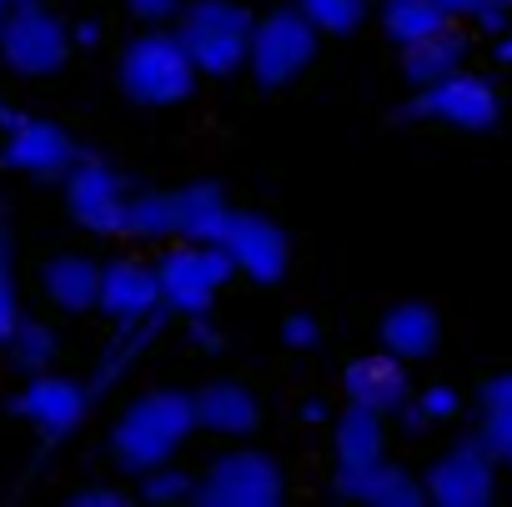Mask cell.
I'll list each match as a JSON object with an SVG mask.
<instances>
[{
  "label": "cell",
  "instance_id": "6da1fadb",
  "mask_svg": "<svg viewBox=\"0 0 512 507\" xmlns=\"http://www.w3.org/2000/svg\"><path fill=\"white\" fill-rule=\"evenodd\" d=\"M196 432V392L186 387H151L111 427V462L126 477H141L156 462H171Z\"/></svg>",
  "mask_w": 512,
  "mask_h": 507
},
{
  "label": "cell",
  "instance_id": "7a4b0ae2",
  "mask_svg": "<svg viewBox=\"0 0 512 507\" xmlns=\"http://www.w3.org/2000/svg\"><path fill=\"white\" fill-rule=\"evenodd\" d=\"M201 86V71L191 61V51L181 46L176 31L146 26L136 41H126L121 51V91L136 106H181L191 101Z\"/></svg>",
  "mask_w": 512,
  "mask_h": 507
},
{
  "label": "cell",
  "instance_id": "3957f363",
  "mask_svg": "<svg viewBox=\"0 0 512 507\" xmlns=\"http://www.w3.org/2000/svg\"><path fill=\"white\" fill-rule=\"evenodd\" d=\"M181 46L191 51L196 71L201 76H236L251 56V31H256V16L241 6V0H186L176 11V26Z\"/></svg>",
  "mask_w": 512,
  "mask_h": 507
},
{
  "label": "cell",
  "instance_id": "277c9868",
  "mask_svg": "<svg viewBox=\"0 0 512 507\" xmlns=\"http://www.w3.org/2000/svg\"><path fill=\"white\" fill-rule=\"evenodd\" d=\"M236 277L231 251L216 241H181L156 262V282H161V302L171 317L191 322V317H211L221 287Z\"/></svg>",
  "mask_w": 512,
  "mask_h": 507
},
{
  "label": "cell",
  "instance_id": "5b68a950",
  "mask_svg": "<svg viewBox=\"0 0 512 507\" xmlns=\"http://www.w3.org/2000/svg\"><path fill=\"white\" fill-rule=\"evenodd\" d=\"M397 121H437L447 131L482 136V131H492L502 121V96H497V86L482 71H467L462 66V71H452L442 81L417 86V96L397 111Z\"/></svg>",
  "mask_w": 512,
  "mask_h": 507
},
{
  "label": "cell",
  "instance_id": "8992f818",
  "mask_svg": "<svg viewBox=\"0 0 512 507\" xmlns=\"http://www.w3.org/2000/svg\"><path fill=\"white\" fill-rule=\"evenodd\" d=\"M317 51H322V31L297 6H282L272 16H256L246 71H251V81L262 91H282L317 61Z\"/></svg>",
  "mask_w": 512,
  "mask_h": 507
},
{
  "label": "cell",
  "instance_id": "52a82bcc",
  "mask_svg": "<svg viewBox=\"0 0 512 507\" xmlns=\"http://www.w3.org/2000/svg\"><path fill=\"white\" fill-rule=\"evenodd\" d=\"M287 497V472L277 457L256 452V447H231L221 452L201 477L191 502L201 507H277Z\"/></svg>",
  "mask_w": 512,
  "mask_h": 507
},
{
  "label": "cell",
  "instance_id": "ba28073f",
  "mask_svg": "<svg viewBox=\"0 0 512 507\" xmlns=\"http://www.w3.org/2000/svg\"><path fill=\"white\" fill-rule=\"evenodd\" d=\"M0 61H6L16 76H56L71 61V26L46 6V0H31V6H11L6 21H0Z\"/></svg>",
  "mask_w": 512,
  "mask_h": 507
},
{
  "label": "cell",
  "instance_id": "9c48e42d",
  "mask_svg": "<svg viewBox=\"0 0 512 507\" xmlns=\"http://www.w3.org/2000/svg\"><path fill=\"white\" fill-rule=\"evenodd\" d=\"M61 181H66V211H71L76 226H86V231H96V236H126L131 181H126L106 156L81 151Z\"/></svg>",
  "mask_w": 512,
  "mask_h": 507
},
{
  "label": "cell",
  "instance_id": "30bf717a",
  "mask_svg": "<svg viewBox=\"0 0 512 507\" xmlns=\"http://www.w3.org/2000/svg\"><path fill=\"white\" fill-rule=\"evenodd\" d=\"M427 502L437 507H487L497 497V457L472 437H457L447 452H437L422 472Z\"/></svg>",
  "mask_w": 512,
  "mask_h": 507
},
{
  "label": "cell",
  "instance_id": "8fae6325",
  "mask_svg": "<svg viewBox=\"0 0 512 507\" xmlns=\"http://www.w3.org/2000/svg\"><path fill=\"white\" fill-rule=\"evenodd\" d=\"M221 246L231 251L236 277H246L251 287H277L292 272V236L282 221H272L262 211H231Z\"/></svg>",
  "mask_w": 512,
  "mask_h": 507
},
{
  "label": "cell",
  "instance_id": "7c38bea8",
  "mask_svg": "<svg viewBox=\"0 0 512 507\" xmlns=\"http://www.w3.org/2000/svg\"><path fill=\"white\" fill-rule=\"evenodd\" d=\"M91 402H96L91 382H76V377H61V372H31V382L16 392L11 412L21 422H31L46 447H56L86 422Z\"/></svg>",
  "mask_w": 512,
  "mask_h": 507
},
{
  "label": "cell",
  "instance_id": "4fadbf2b",
  "mask_svg": "<svg viewBox=\"0 0 512 507\" xmlns=\"http://www.w3.org/2000/svg\"><path fill=\"white\" fill-rule=\"evenodd\" d=\"M332 492H337L342 502H367V507H422V502H427L422 477L407 472L402 462H387V457L337 462Z\"/></svg>",
  "mask_w": 512,
  "mask_h": 507
},
{
  "label": "cell",
  "instance_id": "5bb4252c",
  "mask_svg": "<svg viewBox=\"0 0 512 507\" xmlns=\"http://www.w3.org/2000/svg\"><path fill=\"white\" fill-rule=\"evenodd\" d=\"M76 156H81L76 141L56 121H41V116H26L16 131H6V146H0V161L21 176H36V181L66 176Z\"/></svg>",
  "mask_w": 512,
  "mask_h": 507
},
{
  "label": "cell",
  "instance_id": "9a60e30c",
  "mask_svg": "<svg viewBox=\"0 0 512 507\" xmlns=\"http://www.w3.org/2000/svg\"><path fill=\"white\" fill-rule=\"evenodd\" d=\"M161 302V282H156V267L136 262V257H116V262H101V297H96V312H106L116 327H131L141 317H151Z\"/></svg>",
  "mask_w": 512,
  "mask_h": 507
},
{
  "label": "cell",
  "instance_id": "2e32d148",
  "mask_svg": "<svg viewBox=\"0 0 512 507\" xmlns=\"http://www.w3.org/2000/svg\"><path fill=\"white\" fill-rule=\"evenodd\" d=\"M196 427L226 442H241L262 427V397H256L246 382L216 377L206 387H196Z\"/></svg>",
  "mask_w": 512,
  "mask_h": 507
},
{
  "label": "cell",
  "instance_id": "e0dca14e",
  "mask_svg": "<svg viewBox=\"0 0 512 507\" xmlns=\"http://www.w3.org/2000/svg\"><path fill=\"white\" fill-rule=\"evenodd\" d=\"M41 292L56 312L86 317L96 312V297H101V262L86 257V251H56V257L41 262Z\"/></svg>",
  "mask_w": 512,
  "mask_h": 507
},
{
  "label": "cell",
  "instance_id": "ac0fdd59",
  "mask_svg": "<svg viewBox=\"0 0 512 507\" xmlns=\"http://www.w3.org/2000/svg\"><path fill=\"white\" fill-rule=\"evenodd\" d=\"M342 392H347V402H362V407H377V412L392 417V412L412 397L407 362L392 357L387 347L372 352V357H357V362H347V372H342Z\"/></svg>",
  "mask_w": 512,
  "mask_h": 507
},
{
  "label": "cell",
  "instance_id": "d6986e66",
  "mask_svg": "<svg viewBox=\"0 0 512 507\" xmlns=\"http://www.w3.org/2000/svg\"><path fill=\"white\" fill-rule=\"evenodd\" d=\"M402 51V81L407 86H427V81H442V76H452V71H462L467 66V56H472V36L457 26V21H447L442 31H432V36H422V41H412V46H397Z\"/></svg>",
  "mask_w": 512,
  "mask_h": 507
},
{
  "label": "cell",
  "instance_id": "ffe728a7",
  "mask_svg": "<svg viewBox=\"0 0 512 507\" xmlns=\"http://www.w3.org/2000/svg\"><path fill=\"white\" fill-rule=\"evenodd\" d=\"M231 211L236 206L226 201V191L216 181H186V186L171 191V216H176L181 241H216L221 246V236L231 226Z\"/></svg>",
  "mask_w": 512,
  "mask_h": 507
},
{
  "label": "cell",
  "instance_id": "44dd1931",
  "mask_svg": "<svg viewBox=\"0 0 512 507\" xmlns=\"http://www.w3.org/2000/svg\"><path fill=\"white\" fill-rule=\"evenodd\" d=\"M377 337H382V347H387L392 357L422 362V357H432L437 342H442V317H437L427 302H397V307L382 312Z\"/></svg>",
  "mask_w": 512,
  "mask_h": 507
},
{
  "label": "cell",
  "instance_id": "7402d4cb",
  "mask_svg": "<svg viewBox=\"0 0 512 507\" xmlns=\"http://www.w3.org/2000/svg\"><path fill=\"white\" fill-rule=\"evenodd\" d=\"M166 327H171V312L166 307H156L151 317H141V322H131V327H116V337L106 342V352H101V362H96V377H91V392H106V387H116L161 337H166Z\"/></svg>",
  "mask_w": 512,
  "mask_h": 507
},
{
  "label": "cell",
  "instance_id": "603a6c76",
  "mask_svg": "<svg viewBox=\"0 0 512 507\" xmlns=\"http://www.w3.org/2000/svg\"><path fill=\"white\" fill-rule=\"evenodd\" d=\"M332 452H337V462L387 457V412L362 407V402H347V407L332 417Z\"/></svg>",
  "mask_w": 512,
  "mask_h": 507
},
{
  "label": "cell",
  "instance_id": "cb8c5ba5",
  "mask_svg": "<svg viewBox=\"0 0 512 507\" xmlns=\"http://www.w3.org/2000/svg\"><path fill=\"white\" fill-rule=\"evenodd\" d=\"M477 442L497 457L512 442V367L492 372L477 392Z\"/></svg>",
  "mask_w": 512,
  "mask_h": 507
},
{
  "label": "cell",
  "instance_id": "d4e9b609",
  "mask_svg": "<svg viewBox=\"0 0 512 507\" xmlns=\"http://www.w3.org/2000/svg\"><path fill=\"white\" fill-rule=\"evenodd\" d=\"M377 21H382L387 41L412 46V41H422V36L442 31L452 16L437 6V0H377Z\"/></svg>",
  "mask_w": 512,
  "mask_h": 507
},
{
  "label": "cell",
  "instance_id": "484cf974",
  "mask_svg": "<svg viewBox=\"0 0 512 507\" xmlns=\"http://www.w3.org/2000/svg\"><path fill=\"white\" fill-rule=\"evenodd\" d=\"M462 407H467V402H462V392H457L452 382H432V387L412 392L392 417H397L402 432H427V427H437V422H457Z\"/></svg>",
  "mask_w": 512,
  "mask_h": 507
},
{
  "label": "cell",
  "instance_id": "4316f807",
  "mask_svg": "<svg viewBox=\"0 0 512 507\" xmlns=\"http://www.w3.org/2000/svg\"><path fill=\"white\" fill-rule=\"evenodd\" d=\"M6 352L21 372H51V362L61 357V337L51 322H36V317H21L16 332L6 337Z\"/></svg>",
  "mask_w": 512,
  "mask_h": 507
},
{
  "label": "cell",
  "instance_id": "83f0119b",
  "mask_svg": "<svg viewBox=\"0 0 512 507\" xmlns=\"http://www.w3.org/2000/svg\"><path fill=\"white\" fill-rule=\"evenodd\" d=\"M126 236L136 241H166L176 236V216H171V191H131V206H126Z\"/></svg>",
  "mask_w": 512,
  "mask_h": 507
},
{
  "label": "cell",
  "instance_id": "f1b7e54d",
  "mask_svg": "<svg viewBox=\"0 0 512 507\" xmlns=\"http://www.w3.org/2000/svg\"><path fill=\"white\" fill-rule=\"evenodd\" d=\"M377 0H297V11L322 31V36H352L357 26H367Z\"/></svg>",
  "mask_w": 512,
  "mask_h": 507
},
{
  "label": "cell",
  "instance_id": "f546056e",
  "mask_svg": "<svg viewBox=\"0 0 512 507\" xmlns=\"http://www.w3.org/2000/svg\"><path fill=\"white\" fill-rule=\"evenodd\" d=\"M191 492H196V477L186 472V467H176V462H156V467H146L141 472V502H151V507H166V502H191Z\"/></svg>",
  "mask_w": 512,
  "mask_h": 507
},
{
  "label": "cell",
  "instance_id": "4dcf8cb0",
  "mask_svg": "<svg viewBox=\"0 0 512 507\" xmlns=\"http://www.w3.org/2000/svg\"><path fill=\"white\" fill-rule=\"evenodd\" d=\"M437 6L457 21V26H472L482 36H497L512 26V0H437Z\"/></svg>",
  "mask_w": 512,
  "mask_h": 507
},
{
  "label": "cell",
  "instance_id": "1f68e13d",
  "mask_svg": "<svg viewBox=\"0 0 512 507\" xmlns=\"http://www.w3.org/2000/svg\"><path fill=\"white\" fill-rule=\"evenodd\" d=\"M21 322V292H16V246L6 236V226H0V347H6V337L16 332Z\"/></svg>",
  "mask_w": 512,
  "mask_h": 507
},
{
  "label": "cell",
  "instance_id": "d6a6232c",
  "mask_svg": "<svg viewBox=\"0 0 512 507\" xmlns=\"http://www.w3.org/2000/svg\"><path fill=\"white\" fill-rule=\"evenodd\" d=\"M282 342H287L292 352H312V347L322 342V327H317V317H312V312H292V317L282 322Z\"/></svg>",
  "mask_w": 512,
  "mask_h": 507
},
{
  "label": "cell",
  "instance_id": "836d02e7",
  "mask_svg": "<svg viewBox=\"0 0 512 507\" xmlns=\"http://www.w3.org/2000/svg\"><path fill=\"white\" fill-rule=\"evenodd\" d=\"M126 6H131L136 21H146V26H166V21H176V11L186 6V0H126Z\"/></svg>",
  "mask_w": 512,
  "mask_h": 507
},
{
  "label": "cell",
  "instance_id": "e575fe53",
  "mask_svg": "<svg viewBox=\"0 0 512 507\" xmlns=\"http://www.w3.org/2000/svg\"><path fill=\"white\" fill-rule=\"evenodd\" d=\"M186 327H191V352H221V332L211 317H191Z\"/></svg>",
  "mask_w": 512,
  "mask_h": 507
},
{
  "label": "cell",
  "instance_id": "d590c367",
  "mask_svg": "<svg viewBox=\"0 0 512 507\" xmlns=\"http://www.w3.org/2000/svg\"><path fill=\"white\" fill-rule=\"evenodd\" d=\"M71 502L76 507H126V492L121 487H81Z\"/></svg>",
  "mask_w": 512,
  "mask_h": 507
},
{
  "label": "cell",
  "instance_id": "8d00e7d4",
  "mask_svg": "<svg viewBox=\"0 0 512 507\" xmlns=\"http://www.w3.org/2000/svg\"><path fill=\"white\" fill-rule=\"evenodd\" d=\"M106 41V26L96 21V16H86V21H76L71 26V46H81V51H96Z\"/></svg>",
  "mask_w": 512,
  "mask_h": 507
},
{
  "label": "cell",
  "instance_id": "74e56055",
  "mask_svg": "<svg viewBox=\"0 0 512 507\" xmlns=\"http://www.w3.org/2000/svg\"><path fill=\"white\" fill-rule=\"evenodd\" d=\"M21 121H26V111H21V106H11L6 96H0V136H6V131H16Z\"/></svg>",
  "mask_w": 512,
  "mask_h": 507
},
{
  "label": "cell",
  "instance_id": "f35d334b",
  "mask_svg": "<svg viewBox=\"0 0 512 507\" xmlns=\"http://www.w3.org/2000/svg\"><path fill=\"white\" fill-rule=\"evenodd\" d=\"M492 56H497V66H512V26L492 36Z\"/></svg>",
  "mask_w": 512,
  "mask_h": 507
},
{
  "label": "cell",
  "instance_id": "ab89813d",
  "mask_svg": "<svg viewBox=\"0 0 512 507\" xmlns=\"http://www.w3.org/2000/svg\"><path fill=\"white\" fill-rule=\"evenodd\" d=\"M302 422H327V407L312 397V402H302Z\"/></svg>",
  "mask_w": 512,
  "mask_h": 507
},
{
  "label": "cell",
  "instance_id": "60d3db41",
  "mask_svg": "<svg viewBox=\"0 0 512 507\" xmlns=\"http://www.w3.org/2000/svg\"><path fill=\"white\" fill-rule=\"evenodd\" d=\"M497 462H502V467H512V442H507V447L497 452Z\"/></svg>",
  "mask_w": 512,
  "mask_h": 507
},
{
  "label": "cell",
  "instance_id": "b9f144b4",
  "mask_svg": "<svg viewBox=\"0 0 512 507\" xmlns=\"http://www.w3.org/2000/svg\"><path fill=\"white\" fill-rule=\"evenodd\" d=\"M6 11H11V6H6V0H0V21H6Z\"/></svg>",
  "mask_w": 512,
  "mask_h": 507
},
{
  "label": "cell",
  "instance_id": "7bdbcfd3",
  "mask_svg": "<svg viewBox=\"0 0 512 507\" xmlns=\"http://www.w3.org/2000/svg\"><path fill=\"white\" fill-rule=\"evenodd\" d=\"M0 226H6V201H0Z\"/></svg>",
  "mask_w": 512,
  "mask_h": 507
},
{
  "label": "cell",
  "instance_id": "ee69618b",
  "mask_svg": "<svg viewBox=\"0 0 512 507\" xmlns=\"http://www.w3.org/2000/svg\"><path fill=\"white\" fill-rule=\"evenodd\" d=\"M6 6H31V0H6Z\"/></svg>",
  "mask_w": 512,
  "mask_h": 507
}]
</instances>
